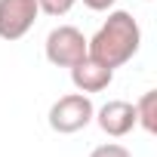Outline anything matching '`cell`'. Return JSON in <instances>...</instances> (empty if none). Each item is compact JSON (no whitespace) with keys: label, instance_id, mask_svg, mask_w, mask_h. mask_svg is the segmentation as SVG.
Wrapping results in <instances>:
<instances>
[{"label":"cell","instance_id":"obj_5","mask_svg":"<svg viewBox=\"0 0 157 157\" xmlns=\"http://www.w3.org/2000/svg\"><path fill=\"white\" fill-rule=\"evenodd\" d=\"M93 117L99 120L102 132L111 136V139H123V136H129L132 126H136V108H132V102H126V99H111V102H105Z\"/></svg>","mask_w":157,"mask_h":157},{"label":"cell","instance_id":"obj_1","mask_svg":"<svg viewBox=\"0 0 157 157\" xmlns=\"http://www.w3.org/2000/svg\"><path fill=\"white\" fill-rule=\"evenodd\" d=\"M139 43H142L139 22L126 10H114L102 22V28L93 34V40H86V56H93L108 68H120L139 52Z\"/></svg>","mask_w":157,"mask_h":157},{"label":"cell","instance_id":"obj_3","mask_svg":"<svg viewBox=\"0 0 157 157\" xmlns=\"http://www.w3.org/2000/svg\"><path fill=\"white\" fill-rule=\"evenodd\" d=\"M46 59L56 68H71L86 59V37L74 25H59L46 34Z\"/></svg>","mask_w":157,"mask_h":157},{"label":"cell","instance_id":"obj_7","mask_svg":"<svg viewBox=\"0 0 157 157\" xmlns=\"http://www.w3.org/2000/svg\"><path fill=\"white\" fill-rule=\"evenodd\" d=\"M132 108H136V126H142L145 132H157V93L148 90Z\"/></svg>","mask_w":157,"mask_h":157},{"label":"cell","instance_id":"obj_4","mask_svg":"<svg viewBox=\"0 0 157 157\" xmlns=\"http://www.w3.org/2000/svg\"><path fill=\"white\" fill-rule=\"evenodd\" d=\"M40 16L37 0H0V40H22Z\"/></svg>","mask_w":157,"mask_h":157},{"label":"cell","instance_id":"obj_2","mask_svg":"<svg viewBox=\"0 0 157 157\" xmlns=\"http://www.w3.org/2000/svg\"><path fill=\"white\" fill-rule=\"evenodd\" d=\"M93 114H96V108H93V102H90L86 93H68V96H62V99L52 102V108H49V126L59 136H71V132H80L83 126H90Z\"/></svg>","mask_w":157,"mask_h":157},{"label":"cell","instance_id":"obj_9","mask_svg":"<svg viewBox=\"0 0 157 157\" xmlns=\"http://www.w3.org/2000/svg\"><path fill=\"white\" fill-rule=\"evenodd\" d=\"M90 157H132L123 145H117V142H108V145H99V148H93V154Z\"/></svg>","mask_w":157,"mask_h":157},{"label":"cell","instance_id":"obj_6","mask_svg":"<svg viewBox=\"0 0 157 157\" xmlns=\"http://www.w3.org/2000/svg\"><path fill=\"white\" fill-rule=\"evenodd\" d=\"M111 80H114V68L96 62L93 56L71 65V83L77 86V93H102L111 86Z\"/></svg>","mask_w":157,"mask_h":157},{"label":"cell","instance_id":"obj_10","mask_svg":"<svg viewBox=\"0 0 157 157\" xmlns=\"http://www.w3.org/2000/svg\"><path fill=\"white\" fill-rule=\"evenodd\" d=\"M114 3H117V0H83V6L93 10V13H108Z\"/></svg>","mask_w":157,"mask_h":157},{"label":"cell","instance_id":"obj_8","mask_svg":"<svg viewBox=\"0 0 157 157\" xmlns=\"http://www.w3.org/2000/svg\"><path fill=\"white\" fill-rule=\"evenodd\" d=\"M74 3H77V0H37L40 13H46V16H52V19L68 16V13L74 10Z\"/></svg>","mask_w":157,"mask_h":157}]
</instances>
